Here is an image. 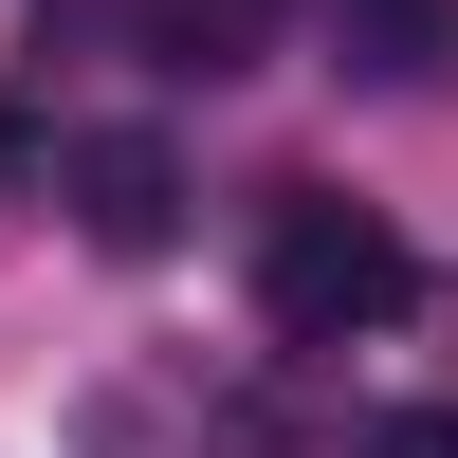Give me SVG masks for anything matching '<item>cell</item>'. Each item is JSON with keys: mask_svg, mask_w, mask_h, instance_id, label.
Wrapping results in <instances>:
<instances>
[{"mask_svg": "<svg viewBox=\"0 0 458 458\" xmlns=\"http://www.w3.org/2000/svg\"><path fill=\"white\" fill-rule=\"evenodd\" d=\"M55 202H73V239H110V257H165L183 239L165 129H55Z\"/></svg>", "mask_w": 458, "mask_h": 458, "instance_id": "obj_2", "label": "cell"}, {"mask_svg": "<svg viewBox=\"0 0 458 458\" xmlns=\"http://www.w3.org/2000/svg\"><path fill=\"white\" fill-rule=\"evenodd\" d=\"M257 312H276L293 349H349V330L403 312V239L367 202H330V183H293V202H276V257H257Z\"/></svg>", "mask_w": 458, "mask_h": 458, "instance_id": "obj_1", "label": "cell"}, {"mask_svg": "<svg viewBox=\"0 0 458 458\" xmlns=\"http://www.w3.org/2000/svg\"><path fill=\"white\" fill-rule=\"evenodd\" d=\"M330 37H349V73H386V92L458 73V0H330Z\"/></svg>", "mask_w": 458, "mask_h": 458, "instance_id": "obj_3", "label": "cell"}, {"mask_svg": "<svg viewBox=\"0 0 458 458\" xmlns=\"http://www.w3.org/2000/svg\"><path fill=\"white\" fill-rule=\"evenodd\" d=\"M257 37H276V0H165V55H202V73H239Z\"/></svg>", "mask_w": 458, "mask_h": 458, "instance_id": "obj_4", "label": "cell"}, {"mask_svg": "<svg viewBox=\"0 0 458 458\" xmlns=\"http://www.w3.org/2000/svg\"><path fill=\"white\" fill-rule=\"evenodd\" d=\"M0 147H19V110H0Z\"/></svg>", "mask_w": 458, "mask_h": 458, "instance_id": "obj_6", "label": "cell"}, {"mask_svg": "<svg viewBox=\"0 0 458 458\" xmlns=\"http://www.w3.org/2000/svg\"><path fill=\"white\" fill-rule=\"evenodd\" d=\"M367 458H458V403H403V422L367 440Z\"/></svg>", "mask_w": 458, "mask_h": 458, "instance_id": "obj_5", "label": "cell"}]
</instances>
